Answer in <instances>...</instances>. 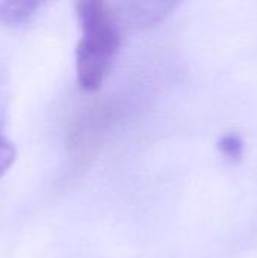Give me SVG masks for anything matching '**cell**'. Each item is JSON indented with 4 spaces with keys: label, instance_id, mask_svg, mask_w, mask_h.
Instances as JSON below:
<instances>
[{
    "label": "cell",
    "instance_id": "cell-4",
    "mask_svg": "<svg viewBox=\"0 0 257 258\" xmlns=\"http://www.w3.org/2000/svg\"><path fill=\"white\" fill-rule=\"evenodd\" d=\"M17 156V150L14 144L0 133V178L8 172V169L12 166Z\"/></svg>",
    "mask_w": 257,
    "mask_h": 258
},
{
    "label": "cell",
    "instance_id": "cell-2",
    "mask_svg": "<svg viewBox=\"0 0 257 258\" xmlns=\"http://www.w3.org/2000/svg\"><path fill=\"white\" fill-rule=\"evenodd\" d=\"M41 2L32 0H15L0 2V23L6 26H18L29 21L41 6Z\"/></svg>",
    "mask_w": 257,
    "mask_h": 258
},
{
    "label": "cell",
    "instance_id": "cell-3",
    "mask_svg": "<svg viewBox=\"0 0 257 258\" xmlns=\"http://www.w3.org/2000/svg\"><path fill=\"white\" fill-rule=\"evenodd\" d=\"M218 150L230 160H239L244 153V142L235 133L224 135L218 142Z\"/></svg>",
    "mask_w": 257,
    "mask_h": 258
},
{
    "label": "cell",
    "instance_id": "cell-1",
    "mask_svg": "<svg viewBox=\"0 0 257 258\" xmlns=\"http://www.w3.org/2000/svg\"><path fill=\"white\" fill-rule=\"evenodd\" d=\"M76 14L82 29L76 47L77 82L85 91L101 86L118 53L121 36L118 24L100 0H82L76 3Z\"/></svg>",
    "mask_w": 257,
    "mask_h": 258
}]
</instances>
